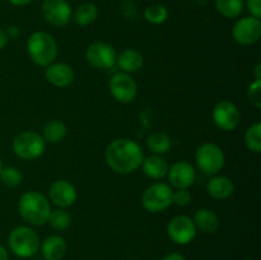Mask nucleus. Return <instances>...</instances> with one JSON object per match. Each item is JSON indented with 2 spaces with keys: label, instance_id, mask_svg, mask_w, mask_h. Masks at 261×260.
I'll return each instance as SVG.
<instances>
[{
  "label": "nucleus",
  "instance_id": "nucleus-36",
  "mask_svg": "<svg viewBox=\"0 0 261 260\" xmlns=\"http://www.w3.org/2000/svg\"><path fill=\"white\" fill-rule=\"evenodd\" d=\"M12 5L15 7H23V5H28L33 2V0H8Z\"/></svg>",
  "mask_w": 261,
  "mask_h": 260
},
{
  "label": "nucleus",
  "instance_id": "nucleus-35",
  "mask_svg": "<svg viewBox=\"0 0 261 260\" xmlns=\"http://www.w3.org/2000/svg\"><path fill=\"white\" fill-rule=\"evenodd\" d=\"M162 260H185V257L181 254H177V252H171V254L166 255Z\"/></svg>",
  "mask_w": 261,
  "mask_h": 260
},
{
  "label": "nucleus",
  "instance_id": "nucleus-28",
  "mask_svg": "<svg viewBox=\"0 0 261 260\" xmlns=\"http://www.w3.org/2000/svg\"><path fill=\"white\" fill-rule=\"evenodd\" d=\"M144 18L147 22L152 23V24H162L167 20L168 10L165 5H150L144 10Z\"/></svg>",
  "mask_w": 261,
  "mask_h": 260
},
{
  "label": "nucleus",
  "instance_id": "nucleus-40",
  "mask_svg": "<svg viewBox=\"0 0 261 260\" xmlns=\"http://www.w3.org/2000/svg\"><path fill=\"white\" fill-rule=\"evenodd\" d=\"M245 260H252V259H245Z\"/></svg>",
  "mask_w": 261,
  "mask_h": 260
},
{
  "label": "nucleus",
  "instance_id": "nucleus-32",
  "mask_svg": "<svg viewBox=\"0 0 261 260\" xmlns=\"http://www.w3.org/2000/svg\"><path fill=\"white\" fill-rule=\"evenodd\" d=\"M250 14L255 18H261V0H246L245 2Z\"/></svg>",
  "mask_w": 261,
  "mask_h": 260
},
{
  "label": "nucleus",
  "instance_id": "nucleus-20",
  "mask_svg": "<svg viewBox=\"0 0 261 260\" xmlns=\"http://www.w3.org/2000/svg\"><path fill=\"white\" fill-rule=\"evenodd\" d=\"M116 64L121 70H124V73L130 74L142 69L144 59L139 51L134 50V48H126L117 55Z\"/></svg>",
  "mask_w": 261,
  "mask_h": 260
},
{
  "label": "nucleus",
  "instance_id": "nucleus-10",
  "mask_svg": "<svg viewBox=\"0 0 261 260\" xmlns=\"http://www.w3.org/2000/svg\"><path fill=\"white\" fill-rule=\"evenodd\" d=\"M212 116H213V121L217 127L224 130V132H232L236 129L240 124V119H241V115H240L236 105L227 99L219 101L214 106Z\"/></svg>",
  "mask_w": 261,
  "mask_h": 260
},
{
  "label": "nucleus",
  "instance_id": "nucleus-3",
  "mask_svg": "<svg viewBox=\"0 0 261 260\" xmlns=\"http://www.w3.org/2000/svg\"><path fill=\"white\" fill-rule=\"evenodd\" d=\"M27 51L33 63L40 66H47L58 55V45L50 33L37 31L28 38Z\"/></svg>",
  "mask_w": 261,
  "mask_h": 260
},
{
  "label": "nucleus",
  "instance_id": "nucleus-27",
  "mask_svg": "<svg viewBox=\"0 0 261 260\" xmlns=\"http://www.w3.org/2000/svg\"><path fill=\"white\" fill-rule=\"evenodd\" d=\"M47 222L56 231H64L71 224V217L64 208L51 211Z\"/></svg>",
  "mask_w": 261,
  "mask_h": 260
},
{
  "label": "nucleus",
  "instance_id": "nucleus-24",
  "mask_svg": "<svg viewBox=\"0 0 261 260\" xmlns=\"http://www.w3.org/2000/svg\"><path fill=\"white\" fill-rule=\"evenodd\" d=\"M214 4L219 14L229 19L240 17L245 8L244 0H214Z\"/></svg>",
  "mask_w": 261,
  "mask_h": 260
},
{
  "label": "nucleus",
  "instance_id": "nucleus-34",
  "mask_svg": "<svg viewBox=\"0 0 261 260\" xmlns=\"http://www.w3.org/2000/svg\"><path fill=\"white\" fill-rule=\"evenodd\" d=\"M8 40H9V38H8L5 31L0 28V50H3V48L5 47V45L8 43Z\"/></svg>",
  "mask_w": 261,
  "mask_h": 260
},
{
  "label": "nucleus",
  "instance_id": "nucleus-1",
  "mask_svg": "<svg viewBox=\"0 0 261 260\" xmlns=\"http://www.w3.org/2000/svg\"><path fill=\"white\" fill-rule=\"evenodd\" d=\"M105 158L114 172L129 175L142 166L144 154L137 142L127 138H119L107 145Z\"/></svg>",
  "mask_w": 261,
  "mask_h": 260
},
{
  "label": "nucleus",
  "instance_id": "nucleus-22",
  "mask_svg": "<svg viewBox=\"0 0 261 260\" xmlns=\"http://www.w3.org/2000/svg\"><path fill=\"white\" fill-rule=\"evenodd\" d=\"M98 17V8L93 3H83L73 13L74 22L78 25H89Z\"/></svg>",
  "mask_w": 261,
  "mask_h": 260
},
{
  "label": "nucleus",
  "instance_id": "nucleus-7",
  "mask_svg": "<svg viewBox=\"0 0 261 260\" xmlns=\"http://www.w3.org/2000/svg\"><path fill=\"white\" fill-rule=\"evenodd\" d=\"M173 190L165 183H157L144 190L142 204L145 211L150 213H161L172 204Z\"/></svg>",
  "mask_w": 261,
  "mask_h": 260
},
{
  "label": "nucleus",
  "instance_id": "nucleus-26",
  "mask_svg": "<svg viewBox=\"0 0 261 260\" xmlns=\"http://www.w3.org/2000/svg\"><path fill=\"white\" fill-rule=\"evenodd\" d=\"M245 143L251 152H261V122L256 121L246 130Z\"/></svg>",
  "mask_w": 261,
  "mask_h": 260
},
{
  "label": "nucleus",
  "instance_id": "nucleus-31",
  "mask_svg": "<svg viewBox=\"0 0 261 260\" xmlns=\"http://www.w3.org/2000/svg\"><path fill=\"white\" fill-rule=\"evenodd\" d=\"M191 201V194L189 193L188 189H177L172 193V204L178 206L188 205Z\"/></svg>",
  "mask_w": 261,
  "mask_h": 260
},
{
  "label": "nucleus",
  "instance_id": "nucleus-39",
  "mask_svg": "<svg viewBox=\"0 0 261 260\" xmlns=\"http://www.w3.org/2000/svg\"><path fill=\"white\" fill-rule=\"evenodd\" d=\"M3 170V162H2V158H0V172H2Z\"/></svg>",
  "mask_w": 261,
  "mask_h": 260
},
{
  "label": "nucleus",
  "instance_id": "nucleus-23",
  "mask_svg": "<svg viewBox=\"0 0 261 260\" xmlns=\"http://www.w3.org/2000/svg\"><path fill=\"white\" fill-rule=\"evenodd\" d=\"M66 125L61 120H50L47 124L43 126L42 138L47 143H59L65 138L66 135Z\"/></svg>",
  "mask_w": 261,
  "mask_h": 260
},
{
  "label": "nucleus",
  "instance_id": "nucleus-6",
  "mask_svg": "<svg viewBox=\"0 0 261 260\" xmlns=\"http://www.w3.org/2000/svg\"><path fill=\"white\" fill-rule=\"evenodd\" d=\"M46 142L35 132L19 133L13 140V150L22 160H36L45 152Z\"/></svg>",
  "mask_w": 261,
  "mask_h": 260
},
{
  "label": "nucleus",
  "instance_id": "nucleus-17",
  "mask_svg": "<svg viewBox=\"0 0 261 260\" xmlns=\"http://www.w3.org/2000/svg\"><path fill=\"white\" fill-rule=\"evenodd\" d=\"M206 191L212 198L217 199V200H223L233 194V181L227 176L214 175L206 184Z\"/></svg>",
  "mask_w": 261,
  "mask_h": 260
},
{
  "label": "nucleus",
  "instance_id": "nucleus-4",
  "mask_svg": "<svg viewBox=\"0 0 261 260\" xmlns=\"http://www.w3.org/2000/svg\"><path fill=\"white\" fill-rule=\"evenodd\" d=\"M9 247L17 256L31 257L40 249V237L35 229L19 226L10 232Z\"/></svg>",
  "mask_w": 261,
  "mask_h": 260
},
{
  "label": "nucleus",
  "instance_id": "nucleus-11",
  "mask_svg": "<svg viewBox=\"0 0 261 260\" xmlns=\"http://www.w3.org/2000/svg\"><path fill=\"white\" fill-rule=\"evenodd\" d=\"M86 59L94 68L110 69L116 64L117 53L109 43L94 42L87 48Z\"/></svg>",
  "mask_w": 261,
  "mask_h": 260
},
{
  "label": "nucleus",
  "instance_id": "nucleus-14",
  "mask_svg": "<svg viewBox=\"0 0 261 260\" xmlns=\"http://www.w3.org/2000/svg\"><path fill=\"white\" fill-rule=\"evenodd\" d=\"M168 178L176 189H188L195 181V170L186 161H178L168 168Z\"/></svg>",
  "mask_w": 261,
  "mask_h": 260
},
{
  "label": "nucleus",
  "instance_id": "nucleus-9",
  "mask_svg": "<svg viewBox=\"0 0 261 260\" xmlns=\"http://www.w3.org/2000/svg\"><path fill=\"white\" fill-rule=\"evenodd\" d=\"M232 36L234 41L240 45L249 46L254 45L260 40L261 36V22L259 18L252 15L244 17L234 23L232 28Z\"/></svg>",
  "mask_w": 261,
  "mask_h": 260
},
{
  "label": "nucleus",
  "instance_id": "nucleus-21",
  "mask_svg": "<svg viewBox=\"0 0 261 260\" xmlns=\"http://www.w3.org/2000/svg\"><path fill=\"white\" fill-rule=\"evenodd\" d=\"M142 166L145 175L150 178H154V180L163 178L168 172L167 161L160 154H152L149 157L144 158Z\"/></svg>",
  "mask_w": 261,
  "mask_h": 260
},
{
  "label": "nucleus",
  "instance_id": "nucleus-30",
  "mask_svg": "<svg viewBox=\"0 0 261 260\" xmlns=\"http://www.w3.org/2000/svg\"><path fill=\"white\" fill-rule=\"evenodd\" d=\"M249 99L256 109L261 107V79H255L247 89Z\"/></svg>",
  "mask_w": 261,
  "mask_h": 260
},
{
  "label": "nucleus",
  "instance_id": "nucleus-16",
  "mask_svg": "<svg viewBox=\"0 0 261 260\" xmlns=\"http://www.w3.org/2000/svg\"><path fill=\"white\" fill-rule=\"evenodd\" d=\"M45 76L48 83L59 88L69 87L74 82V71L70 65L64 63H56L47 65Z\"/></svg>",
  "mask_w": 261,
  "mask_h": 260
},
{
  "label": "nucleus",
  "instance_id": "nucleus-12",
  "mask_svg": "<svg viewBox=\"0 0 261 260\" xmlns=\"http://www.w3.org/2000/svg\"><path fill=\"white\" fill-rule=\"evenodd\" d=\"M110 92L116 101L129 103L137 97L138 87L134 79L127 73H117L110 79Z\"/></svg>",
  "mask_w": 261,
  "mask_h": 260
},
{
  "label": "nucleus",
  "instance_id": "nucleus-13",
  "mask_svg": "<svg viewBox=\"0 0 261 260\" xmlns=\"http://www.w3.org/2000/svg\"><path fill=\"white\" fill-rule=\"evenodd\" d=\"M167 235L175 244L188 245L195 239V224L190 217L177 216L168 223Z\"/></svg>",
  "mask_w": 261,
  "mask_h": 260
},
{
  "label": "nucleus",
  "instance_id": "nucleus-2",
  "mask_svg": "<svg viewBox=\"0 0 261 260\" xmlns=\"http://www.w3.org/2000/svg\"><path fill=\"white\" fill-rule=\"evenodd\" d=\"M18 211L20 217L32 226H43L51 213L46 196L35 190L27 191L20 196Z\"/></svg>",
  "mask_w": 261,
  "mask_h": 260
},
{
  "label": "nucleus",
  "instance_id": "nucleus-29",
  "mask_svg": "<svg viewBox=\"0 0 261 260\" xmlns=\"http://www.w3.org/2000/svg\"><path fill=\"white\" fill-rule=\"evenodd\" d=\"M0 178L4 185L9 186V188H15V186L20 185L23 176L17 167L9 166V167H3L2 172H0Z\"/></svg>",
  "mask_w": 261,
  "mask_h": 260
},
{
  "label": "nucleus",
  "instance_id": "nucleus-38",
  "mask_svg": "<svg viewBox=\"0 0 261 260\" xmlns=\"http://www.w3.org/2000/svg\"><path fill=\"white\" fill-rule=\"evenodd\" d=\"M260 70H261V64H257V65L255 66V75H256V79H261Z\"/></svg>",
  "mask_w": 261,
  "mask_h": 260
},
{
  "label": "nucleus",
  "instance_id": "nucleus-25",
  "mask_svg": "<svg viewBox=\"0 0 261 260\" xmlns=\"http://www.w3.org/2000/svg\"><path fill=\"white\" fill-rule=\"evenodd\" d=\"M147 145L154 154H165L171 148V139L166 133L154 132L148 137Z\"/></svg>",
  "mask_w": 261,
  "mask_h": 260
},
{
  "label": "nucleus",
  "instance_id": "nucleus-33",
  "mask_svg": "<svg viewBox=\"0 0 261 260\" xmlns=\"http://www.w3.org/2000/svg\"><path fill=\"white\" fill-rule=\"evenodd\" d=\"M5 33H7L8 38H17L18 36H19V28L17 27V25L12 24L9 25V27L7 28V31H5Z\"/></svg>",
  "mask_w": 261,
  "mask_h": 260
},
{
  "label": "nucleus",
  "instance_id": "nucleus-15",
  "mask_svg": "<svg viewBox=\"0 0 261 260\" xmlns=\"http://www.w3.org/2000/svg\"><path fill=\"white\" fill-rule=\"evenodd\" d=\"M50 199L55 205L60 208L71 206L76 200V190L71 183L66 180H58L51 185Z\"/></svg>",
  "mask_w": 261,
  "mask_h": 260
},
{
  "label": "nucleus",
  "instance_id": "nucleus-18",
  "mask_svg": "<svg viewBox=\"0 0 261 260\" xmlns=\"http://www.w3.org/2000/svg\"><path fill=\"white\" fill-rule=\"evenodd\" d=\"M195 228L206 235L216 233L219 228V218L211 209H199L195 212L193 218Z\"/></svg>",
  "mask_w": 261,
  "mask_h": 260
},
{
  "label": "nucleus",
  "instance_id": "nucleus-19",
  "mask_svg": "<svg viewBox=\"0 0 261 260\" xmlns=\"http://www.w3.org/2000/svg\"><path fill=\"white\" fill-rule=\"evenodd\" d=\"M68 251V244L58 235L48 236L42 244V256L45 260H61Z\"/></svg>",
  "mask_w": 261,
  "mask_h": 260
},
{
  "label": "nucleus",
  "instance_id": "nucleus-8",
  "mask_svg": "<svg viewBox=\"0 0 261 260\" xmlns=\"http://www.w3.org/2000/svg\"><path fill=\"white\" fill-rule=\"evenodd\" d=\"M41 10L46 22L54 27H64L73 17V9L68 0H43Z\"/></svg>",
  "mask_w": 261,
  "mask_h": 260
},
{
  "label": "nucleus",
  "instance_id": "nucleus-37",
  "mask_svg": "<svg viewBox=\"0 0 261 260\" xmlns=\"http://www.w3.org/2000/svg\"><path fill=\"white\" fill-rule=\"evenodd\" d=\"M0 260H8V252L3 245H0Z\"/></svg>",
  "mask_w": 261,
  "mask_h": 260
},
{
  "label": "nucleus",
  "instance_id": "nucleus-5",
  "mask_svg": "<svg viewBox=\"0 0 261 260\" xmlns=\"http://www.w3.org/2000/svg\"><path fill=\"white\" fill-rule=\"evenodd\" d=\"M195 161L196 166L204 175L214 176L218 175L219 171L223 168L226 157L219 145L214 143H204L196 150Z\"/></svg>",
  "mask_w": 261,
  "mask_h": 260
}]
</instances>
